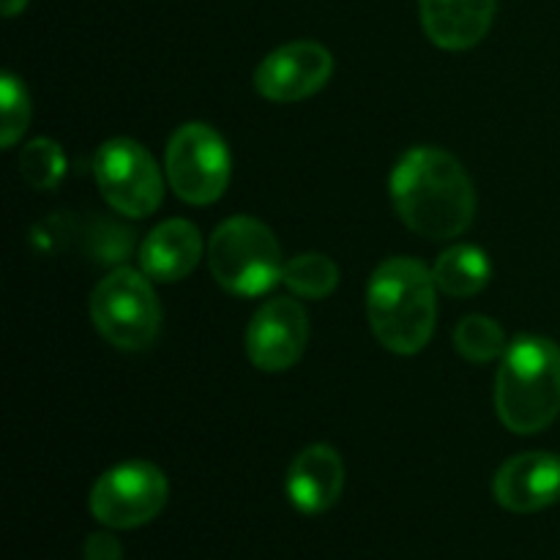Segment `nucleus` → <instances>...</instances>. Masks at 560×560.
Segmentation results:
<instances>
[{
	"mask_svg": "<svg viewBox=\"0 0 560 560\" xmlns=\"http://www.w3.org/2000/svg\"><path fill=\"white\" fill-rule=\"evenodd\" d=\"M211 273L228 293L262 295L282 279L284 260L277 235L252 217H233L219 224L208 244Z\"/></svg>",
	"mask_w": 560,
	"mask_h": 560,
	"instance_id": "4",
	"label": "nucleus"
},
{
	"mask_svg": "<svg viewBox=\"0 0 560 560\" xmlns=\"http://www.w3.org/2000/svg\"><path fill=\"white\" fill-rule=\"evenodd\" d=\"M91 317L98 334L118 350H145L162 328V306L153 284L135 268H118L96 284Z\"/></svg>",
	"mask_w": 560,
	"mask_h": 560,
	"instance_id": "5",
	"label": "nucleus"
},
{
	"mask_svg": "<svg viewBox=\"0 0 560 560\" xmlns=\"http://www.w3.org/2000/svg\"><path fill=\"white\" fill-rule=\"evenodd\" d=\"M490 273L492 266L487 260V252L468 244L446 249L432 268V279L438 288L454 299H470V295L481 293L490 282Z\"/></svg>",
	"mask_w": 560,
	"mask_h": 560,
	"instance_id": "15",
	"label": "nucleus"
},
{
	"mask_svg": "<svg viewBox=\"0 0 560 560\" xmlns=\"http://www.w3.org/2000/svg\"><path fill=\"white\" fill-rule=\"evenodd\" d=\"M93 175L104 200L124 217H151L164 197L156 159L135 140L115 137L93 156Z\"/></svg>",
	"mask_w": 560,
	"mask_h": 560,
	"instance_id": "7",
	"label": "nucleus"
},
{
	"mask_svg": "<svg viewBox=\"0 0 560 560\" xmlns=\"http://www.w3.org/2000/svg\"><path fill=\"white\" fill-rule=\"evenodd\" d=\"M495 501L514 514H534L560 501V454L525 452L506 459L492 481Z\"/></svg>",
	"mask_w": 560,
	"mask_h": 560,
	"instance_id": "11",
	"label": "nucleus"
},
{
	"mask_svg": "<svg viewBox=\"0 0 560 560\" xmlns=\"http://www.w3.org/2000/svg\"><path fill=\"white\" fill-rule=\"evenodd\" d=\"M282 282L301 299L320 301L337 290L339 268L331 257L306 252V255H295L293 260L284 262Z\"/></svg>",
	"mask_w": 560,
	"mask_h": 560,
	"instance_id": "16",
	"label": "nucleus"
},
{
	"mask_svg": "<svg viewBox=\"0 0 560 560\" xmlns=\"http://www.w3.org/2000/svg\"><path fill=\"white\" fill-rule=\"evenodd\" d=\"M334 58L317 42H290L273 49L255 71V88L262 98L279 104L301 102L331 80Z\"/></svg>",
	"mask_w": 560,
	"mask_h": 560,
	"instance_id": "10",
	"label": "nucleus"
},
{
	"mask_svg": "<svg viewBox=\"0 0 560 560\" xmlns=\"http://www.w3.org/2000/svg\"><path fill=\"white\" fill-rule=\"evenodd\" d=\"M170 495L167 476L153 463H124L98 476L91 490V512L115 530L140 528L159 517Z\"/></svg>",
	"mask_w": 560,
	"mask_h": 560,
	"instance_id": "8",
	"label": "nucleus"
},
{
	"mask_svg": "<svg viewBox=\"0 0 560 560\" xmlns=\"http://www.w3.org/2000/svg\"><path fill=\"white\" fill-rule=\"evenodd\" d=\"M498 0H421V22L432 44L443 49H470L487 36Z\"/></svg>",
	"mask_w": 560,
	"mask_h": 560,
	"instance_id": "13",
	"label": "nucleus"
},
{
	"mask_svg": "<svg viewBox=\"0 0 560 560\" xmlns=\"http://www.w3.org/2000/svg\"><path fill=\"white\" fill-rule=\"evenodd\" d=\"M310 339V317L293 299L262 304L246 328V353L262 372H284L299 364Z\"/></svg>",
	"mask_w": 560,
	"mask_h": 560,
	"instance_id": "9",
	"label": "nucleus"
},
{
	"mask_svg": "<svg viewBox=\"0 0 560 560\" xmlns=\"http://www.w3.org/2000/svg\"><path fill=\"white\" fill-rule=\"evenodd\" d=\"M0 109H3V148H11L27 129L31 120V102L27 91L14 74H3L0 80Z\"/></svg>",
	"mask_w": 560,
	"mask_h": 560,
	"instance_id": "19",
	"label": "nucleus"
},
{
	"mask_svg": "<svg viewBox=\"0 0 560 560\" xmlns=\"http://www.w3.org/2000/svg\"><path fill=\"white\" fill-rule=\"evenodd\" d=\"M454 348L474 364H490L506 353V337L492 317L468 315L454 331Z\"/></svg>",
	"mask_w": 560,
	"mask_h": 560,
	"instance_id": "17",
	"label": "nucleus"
},
{
	"mask_svg": "<svg viewBox=\"0 0 560 560\" xmlns=\"http://www.w3.org/2000/svg\"><path fill=\"white\" fill-rule=\"evenodd\" d=\"M284 490H288L290 503L301 514L315 517V514L334 509V503L339 501L345 490V463L337 448L315 443V446H306L304 452L295 454Z\"/></svg>",
	"mask_w": 560,
	"mask_h": 560,
	"instance_id": "12",
	"label": "nucleus"
},
{
	"mask_svg": "<svg viewBox=\"0 0 560 560\" xmlns=\"http://www.w3.org/2000/svg\"><path fill=\"white\" fill-rule=\"evenodd\" d=\"M167 180L189 206H211L230 184V151L208 124H184L167 142Z\"/></svg>",
	"mask_w": 560,
	"mask_h": 560,
	"instance_id": "6",
	"label": "nucleus"
},
{
	"mask_svg": "<svg viewBox=\"0 0 560 560\" xmlns=\"http://www.w3.org/2000/svg\"><path fill=\"white\" fill-rule=\"evenodd\" d=\"M200 230L186 219H167L151 230L140 249L142 273L153 282H178L200 262Z\"/></svg>",
	"mask_w": 560,
	"mask_h": 560,
	"instance_id": "14",
	"label": "nucleus"
},
{
	"mask_svg": "<svg viewBox=\"0 0 560 560\" xmlns=\"http://www.w3.org/2000/svg\"><path fill=\"white\" fill-rule=\"evenodd\" d=\"M20 173L33 189L49 191L63 180L66 156L58 142L52 140H33L22 148Z\"/></svg>",
	"mask_w": 560,
	"mask_h": 560,
	"instance_id": "18",
	"label": "nucleus"
},
{
	"mask_svg": "<svg viewBox=\"0 0 560 560\" xmlns=\"http://www.w3.org/2000/svg\"><path fill=\"white\" fill-rule=\"evenodd\" d=\"M435 279L419 260L392 257L375 268L366 288V317L377 342L399 355L427 348L438 320Z\"/></svg>",
	"mask_w": 560,
	"mask_h": 560,
	"instance_id": "2",
	"label": "nucleus"
},
{
	"mask_svg": "<svg viewBox=\"0 0 560 560\" xmlns=\"http://www.w3.org/2000/svg\"><path fill=\"white\" fill-rule=\"evenodd\" d=\"M498 419L514 435H536L560 413V348L545 337H520L506 348L495 381Z\"/></svg>",
	"mask_w": 560,
	"mask_h": 560,
	"instance_id": "3",
	"label": "nucleus"
},
{
	"mask_svg": "<svg viewBox=\"0 0 560 560\" xmlns=\"http://www.w3.org/2000/svg\"><path fill=\"white\" fill-rule=\"evenodd\" d=\"M388 186L399 219L424 238L452 241L474 222V184L463 164L443 148H410L394 164Z\"/></svg>",
	"mask_w": 560,
	"mask_h": 560,
	"instance_id": "1",
	"label": "nucleus"
},
{
	"mask_svg": "<svg viewBox=\"0 0 560 560\" xmlns=\"http://www.w3.org/2000/svg\"><path fill=\"white\" fill-rule=\"evenodd\" d=\"M85 558L88 560H120V545L115 536L109 534H96L88 539L85 545Z\"/></svg>",
	"mask_w": 560,
	"mask_h": 560,
	"instance_id": "20",
	"label": "nucleus"
},
{
	"mask_svg": "<svg viewBox=\"0 0 560 560\" xmlns=\"http://www.w3.org/2000/svg\"><path fill=\"white\" fill-rule=\"evenodd\" d=\"M25 3H27V0H3V14L5 16L20 14V11L25 9Z\"/></svg>",
	"mask_w": 560,
	"mask_h": 560,
	"instance_id": "21",
	"label": "nucleus"
}]
</instances>
